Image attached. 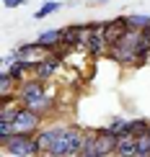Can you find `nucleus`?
<instances>
[{"label":"nucleus","mask_w":150,"mask_h":157,"mask_svg":"<svg viewBox=\"0 0 150 157\" xmlns=\"http://www.w3.org/2000/svg\"><path fill=\"white\" fill-rule=\"evenodd\" d=\"M135 157H150V134L137 136V155Z\"/></svg>","instance_id":"6ab92c4d"},{"label":"nucleus","mask_w":150,"mask_h":157,"mask_svg":"<svg viewBox=\"0 0 150 157\" xmlns=\"http://www.w3.org/2000/svg\"><path fill=\"white\" fill-rule=\"evenodd\" d=\"M10 136H13V124L10 121H0V144L8 142Z\"/></svg>","instance_id":"aec40b11"},{"label":"nucleus","mask_w":150,"mask_h":157,"mask_svg":"<svg viewBox=\"0 0 150 157\" xmlns=\"http://www.w3.org/2000/svg\"><path fill=\"white\" fill-rule=\"evenodd\" d=\"M127 124H129V119H124V116H114V119L109 121V129H111L114 134H124L127 132Z\"/></svg>","instance_id":"a211bd4d"},{"label":"nucleus","mask_w":150,"mask_h":157,"mask_svg":"<svg viewBox=\"0 0 150 157\" xmlns=\"http://www.w3.org/2000/svg\"><path fill=\"white\" fill-rule=\"evenodd\" d=\"M3 152L10 157H39L34 134H13L8 142H3Z\"/></svg>","instance_id":"f03ea898"},{"label":"nucleus","mask_w":150,"mask_h":157,"mask_svg":"<svg viewBox=\"0 0 150 157\" xmlns=\"http://www.w3.org/2000/svg\"><path fill=\"white\" fill-rule=\"evenodd\" d=\"M13 54H16V59L31 62V64L36 67V64L42 62V59H47V57H49V52H47V49H42L36 41H29V44H18Z\"/></svg>","instance_id":"423d86ee"},{"label":"nucleus","mask_w":150,"mask_h":157,"mask_svg":"<svg viewBox=\"0 0 150 157\" xmlns=\"http://www.w3.org/2000/svg\"><path fill=\"white\" fill-rule=\"evenodd\" d=\"M127 26L132 31H140V34H142V31L150 26V16H148V13H129V16H127Z\"/></svg>","instance_id":"2eb2a0df"},{"label":"nucleus","mask_w":150,"mask_h":157,"mask_svg":"<svg viewBox=\"0 0 150 157\" xmlns=\"http://www.w3.org/2000/svg\"><path fill=\"white\" fill-rule=\"evenodd\" d=\"M34 41H36L42 49L52 52L55 47H60V44H62V29H47V31H42Z\"/></svg>","instance_id":"9b49d317"},{"label":"nucleus","mask_w":150,"mask_h":157,"mask_svg":"<svg viewBox=\"0 0 150 157\" xmlns=\"http://www.w3.org/2000/svg\"><path fill=\"white\" fill-rule=\"evenodd\" d=\"M67 157H83V147H86V126L80 124H67Z\"/></svg>","instance_id":"0eeeda50"},{"label":"nucleus","mask_w":150,"mask_h":157,"mask_svg":"<svg viewBox=\"0 0 150 157\" xmlns=\"http://www.w3.org/2000/svg\"><path fill=\"white\" fill-rule=\"evenodd\" d=\"M10 124H13V134H36L42 129V124H44V116L23 106Z\"/></svg>","instance_id":"7ed1b4c3"},{"label":"nucleus","mask_w":150,"mask_h":157,"mask_svg":"<svg viewBox=\"0 0 150 157\" xmlns=\"http://www.w3.org/2000/svg\"><path fill=\"white\" fill-rule=\"evenodd\" d=\"M65 124H52V126H42L39 132L34 134V142H36V149H39V157H49L52 147H55L57 136H60Z\"/></svg>","instance_id":"20e7f679"},{"label":"nucleus","mask_w":150,"mask_h":157,"mask_svg":"<svg viewBox=\"0 0 150 157\" xmlns=\"http://www.w3.org/2000/svg\"><path fill=\"white\" fill-rule=\"evenodd\" d=\"M129 26H127V16H116V18H109V21H103V36H106L109 47H114V44H119L122 39L127 36Z\"/></svg>","instance_id":"39448f33"},{"label":"nucleus","mask_w":150,"mask_h":157,"mask_svg":"<svg viewBox=\"0 0 150 157\" xmlns=\"http://www.w3.org/2000/svg\"><path fill=\"white\" fill-rule=\"evenodd\" d=\"M116 142H119V134H114L109 126H99V136H96V147H99L101 157H109L116 152Z\"/></svg>","instance_id":"6e6552de"},{"label":"nucleus","mask_w":150,"mask_h":157,"mask_svg":"<svg viewBox=\"0 0 150 157\" xmlns=\"http://www.w3.org/2000/svg\"><path fill=\"white\" fill-rule=\"evenodd\" d=\"M96 136L99 129H86V147H83V157H101L99 147H96Z\"/></svg>","instance_id":"dca6fc26"},{"label":"nucleus","mask_w":150,"mask_h":157,"mask_svg":"<svg viewBox=\"0 0 150 157\" xmlns=\"http://www.w3.org/2000/svg\"><path fill=\"white\" fill-rule=\"evenodd\" d=\"M18 93V82L8 75V70L0 72V98H8V95H16Z\"/></svg>","instance_id":"4468645a"},{"label":"nucleus","mask_w":150,"mask_h":157,"mask_svg":"<svg viewBox=\"0 0 150 157\" xmlns=\"http://www.w3.org/2000/svg\"><path fill=\"white\" fill-rule=\"evenodd\" d=\"M21 108H23V103H21V98H18V95L0 98V121H13Z\"/></svg>","instance_id":"9d476101"},{"label":"nucleus","mask_w":150,"mask_h":157,"mask_svg":"<svg viewBox=\"0 0 150 157\" xmlns=\"http://www.w3.org/2000/svg\"><path fill=\"white\" fill-rule=\"evenodd\" d=\"M96 3H109V0H96Z\"/></svg>","instance_id":"4be33fe9"},{"label":"nucleus","mask_w":150,"mask_h":157,"mask_svg":"<svg viewBox=\"0 0 150 157\" xmlns=\"http://www.w3.org/2000/svg\"><path fill=\"white\" fill-rule=\"evenodd\" d=\"M18 98H21V103L26 108L36 111V113L47 116L52 108H55V98L47 93V82L36 80V77H29V80H23L18 85Z\"/></svg>","instance_id":"f257e3e1"},{"label":"nucleus","mask_w":150,"mask_h":157,"mask_svg":"<svg viewBox=\"0 0 150 157\" xmlns=\"http://www.w3.org/2000/svg\"><path fill=\"white\" fill-rule=\"evenodd\" d=\"M60 67H62V62H57L55 57H47V59H42L34 67V77H36V80H42V82H49L52 77L60 72Z\"/></svg>","instance_id":"1a4fd4ad"},{"label":"nucleus","mask_w":150,"mask_h":157,"mask_svg":"<svg viewBox=\"0 0 150 157\" xmlns=\"http://www.w3.org/2000/svg\"><path fill=\"white\" fill-rule=\"evenodd\" d=\"M60 3H62V0H60Z\"/></svg>","instance_id":"5701e85b"},{"label":"nucleus","mask_w":150,"mask_h":157,"mask_svg":"<svg viewBox=\"0 0 150 157\" xmlns=\"http://www.w3.org/2000/svg\"><path fill=\"white\" fill-rule=\"evenodd\" d=\"M60 8H62L60 0H44V3L39 5V10H34V21H42V18L52 16V13H57Z\"/></svg>","instance_id":"f3484780"},{"label":"nucleus","mask_w":150,"mask_h":157,"mask_svg":"<svg viewBox=\"0 0 150 157\" xmlns=\"http://www.w3.org/2000/svg\"><path fill=\"white\" fill-rule=\"evenodd\" d=\"M150 132V119H145V116H137V119H129L127 124V132L124 134H132V136H142Z\"/></svg>","instance_id":"ddd939ff"},{"label":"nucleus","mask_w":150,"mask_h":157,"mask_svg":"<svg viewBox=\"0 0 150 157\" xmlns=\"http://www.w3.org/2000/svg\"><path fill=\"white\" fill-rule=\"evenodd\" d=\"M135 155H137V136H132V134H119L114 157H135Z\"/></svg>","instance_id":"f8f14e48"},{"label":"nucleus","mask_w":150,"mask_h":157,"mask_svg":"<svg viewBox=\"0 0 150 157\" xmlns=\"http://www.w3.org/2000/svg\"><path fill=\"white\" fill-rule=\"evenodd\" d=\"M23 3H26V0H3V5H5V8H21Z\"/></svg>","instance_id":"412c9836"}]
</instances>
